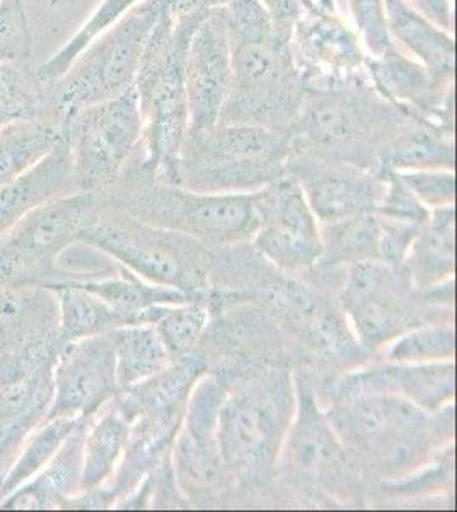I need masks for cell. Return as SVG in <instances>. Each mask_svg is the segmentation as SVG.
Returning <instances> with one entry per match:
<instances>
[{"label":"cell","instance_id":"cell-1","mask_svg":"<svg viewBox=\"0 0 457 512\" xmlns=\"http://www.w3.org/2000/svg\"><path fill=\"white\" fill-rule=\"evenodd\" d=\"M326 415L360 472L393 482L454 443V403L430 414L394 395L336 398Z\"/></svg>","mask_w":457,"mask_h":512},{"label":"cell","instance_id":"cell-2","mask_svg":"<svg viewBox=\"0 0 457 512\" xmlns=\"http://www.w3.org/2000/svg\"><path fill=\"white\" fill-rule=\"evenodd\" d=\"M296 414V379L289 367L263 364L226 383L217 417L220 456L234 487H265Z\"/></svg>","mask_w":457,"mask_h":512},{"label":"cell","instance_id":"cell-3","mask_svg":"<svg viewBox=\"0 0 457 512\" xmlns=\"http://www.w3.org/2000/svg\"><path fill=\"white\" fill-rule=\"evenodd\" d=\"M205 16L162 12L145 43L135 77L142 135L128 168L168 185H178V158L190 123L186 52L193 31Z\"/></svg>","mask_w":457,"mask_h":512},{"label":"cell","instance_id":"cell-4","mask_svg":"<svg viewBox=\"0 0 457 512\" xmlns=\"http://www.w3.org/2000/svg\"><path fill=\"white\" fill-rule=\"evenodd\" d=\"M415 120L384 98L371 81L307 89L290 130L292 154L330 159L376 171L384 147Z\"/></svg>","mask_w":457,"mask_h":512},{"label":"cell","instance_id":"cell-5","mask_svg":"<svg viewBox=\"0 0 457 512\" xmlns=\"http://www.w3.org/2000/svg\"><path fill=\"white\" fill-rule=\"evenodd\" d=\"M290 135L241 123L188 128L180 158L178 185L193 192L253 193L287 173Z\"/></svg>","mask_w":457,"mask_h":512},{"label":"cell","instance_id":"cell-6","mask_svg":"<svg viewBox=\"0 0 457 512\" xmlns=\"http://www.w3.org/2000/svg\"><path fill=\"white\" fill-rule=\"evenodd\" d=\"M111 188L116 207L166 231L185 234L200 243L231 246L253 238L258 229L256 192L203 193L168 185L125 168ZM113 204V202H111Z\"/></svg>","mask_w":457,"mask_h":512},{"label":"cell","instance_id":"cell-7","mask_svg":"<svg viewBox=\"0 0 457 512\" xmlns=\"http://www.w3.org/2000/svg\"><path fill=\"white\" fill-rule=\"evenodd\" d=\"M81 243L96 248L140 279L210 299L212 255L203 243L135 219L115 204L101 202Z\"/></svg>","mask_w":457,"mask_h":512},{"label":"cell","instance_id":"cell-8","mask_svg":"<svg viewBox=\"0 0 457 512\" xmlns=\"http://www.w3.org/2000/svg\"><path fill=\"white\" fill-rule=\"evenodd\" d=\"M161 14L156 0H142L96 36L64 76L45 84V117L64 123L84 106L134 88L145 43Z\"/></svg>","mask_w":457,"mask_h":512},{"label":"cell","instance_id":"cell-9","mask_svg":"<svg viewBox=\"0 0 457 512\" xmlns=\"http://www.w3.org/2000/svg\"><path fill=\"white\" fill-rule=\"evenodd\" d=\"M232 81L219 123H241L290 134L307 84L294 60L290 40L278 35L229 40Z\"/></svg>","mask_w":457,"mask_h":512},{"label":"cell","instance_id":"cell-10","mask_svg":"<svg viewBox=\"0 0 457 512\" xmlns=\"http://www.w3.org/2000/svg\"><path fill=\"white\" fill-rule=\"evenodd\" d=\"M101 193L74 192L28 212L0 238V289L21 291L57 282L60 256L98 216Z\"/></svg>","mask_w":457,"mask_h":512},{"label":"cell","instance_id":"cell-11","mask_svg":"<svg viewBox=\"0 0 457 512\" xmlns=\"http://www.w3.org/2000/svg\"><path fill=\"white\" fill-rule=\"evenodd\" d=\"M278 475L302 501L314 504L347 502L359 487V468L311 384L302 379H296V414L278 460Z\"/></svg>","mask_w":457,"mask_h":512},{"label":"cell","instance_id":"cell-12","mask_svg":"<svg viewBox=\"0 0 457 512\" xmlns=\"http://www.w3.org/2000/svg\"><path fill=\"white\" fill-rule=\"evenodd\" d=\"M76 192L103 193L120 180L142 135L135 88L98 105L84 106L62 123Z\"/></svg>","mask_w":457,"mask_h":512},{"label":"cell","instance_id":"cell-13","mask_svg":"<svg viewBox=\"0 0 457 512\" xmlns=\"http://www.w3.org/2000/svg\"><path fill=\"white\" fill-rule=\"evenodd\" d=\"M420 303L405 270L381 262L348 265L340 306L362 349H384L401 333L425 323Z\"/></svg>","mask_w":457,"mask_h":512},{"label":"cell","instance_id":"cell-14","mask_svg":"<svg viewBox=\"0 0 457 512\" xmlns=\"http://www.w3.org/2000/svg\"><path fill=\"white\" fill-rule=\"evenodd\" d=\"M224 391L226 383L217 374L207 373L198 379L174 437L171 465L185 499L193 502H212L234 487L220 456L217 437Z\"/></svg>","mask_w":457,"mask_h":512},{"label":"cell","instance_id":"cell-15","mask_svg":"<svg viewBox=\"0 0 457 512\" xmlns=\"http://www.w3.org/2000/svg\"><path fill=\"white\" fill-rule=\"evenodd\" d=\"M258 229L251 238L256 253L287 274H307L323 251L319 222L307 204L299 181L280 176L256 192Z\"/></svg>","mask_w":457,"mask_h":512},{"label":"cell","instance_id":"cell-16","mask_svg":"<svg viewBox=\"0 0 457 512\" xmlns=\"http://www.w3.org/2000/svg\"><path fill=\"white\" fill-rule=\"evenodd\" d=\"M272 274L256 286L260 301L285 328L299 337L307 349L330 361L352 362L364 354L342 311L318 292L297 279L272 267Z\"/></svg>","mask_w":457,"mask_h":512},{"label":"cell","instance_id":"cell-17","mask_svg":"<svg viewBox=\"0 0 457 512\" xmlns=\"http://www.w3.org/2000/svg\"><path fill=\"white\" fill-rule=\"evenodd\" d=\"M52 381V405L43 420L98 414L118 393L115 333L60 345Z\"/></svg>","mask_w":457,"mask_h":512},{"label":"cell","instance_id":"cell-18","mask_svg":"<svg viewBox=\"0 0 457 512\" xmlns=\"http://www.w3.org/2000/svg\"><path fill=\"white\" fill-rule=\"evenodd\" d=\"M290 48L307 89L371 81L359 36L338 14L307 11L294 26Z\"/></svg>","mask_w":457,"mask_h":512},{"label":"cell","instance_id":"cell-19","mask_svg":"<svg viewBox=\"0 0 457 512\" xmlns=\"http://www.w3.org/2000/svg\"><path fill=\"white\" fill-rule=\"evenodd\" d=\"M319 224L376 212L386 180L371 169L294 154L287 163Z\"/></svg>","mask_w":457,"mask_h":512},{"label":"cell","instance_id":"cell-20","mask_svg":"<svg viewBox=\"0 0 457 512\" xmlns=\"http://www.w3.org/2000/svg\"><path fill=\"white\" fill-rule=\"evenodd\" d=\"M231 81V43L219 9L209 12L198 23L186 52L188 128L205 130L219 123L220 110L226 103Z\"/></svg>","mask_w":457,"mask_h":512},{"label":"cell","instance_id":"cell-21","mask_svg":"<svg viewBox=\"0 0 457 512\" xmlns=\"http://www.w3.org/2000/svg\"><path fill=\"white\" fill-rule=\"evenodd\" d=\"M394 395L430 414L449 407L456 398V362H381L348 371L336 383V398Z\"/></svg>","mask_w":457,"mask_h":512},{"label":"cell","instance_id":"cell-22","mask_svg":"<svg viewBox=\"0 0 457 512\" xmlns=\"http://www.w3.org/2000/svg\"><path fill=\"white\" fill-rule=\"evenodd\" d=\"M372 86L394 105L425 122L454 132V88L440 86L418 60L393 43L377 59H367Z\"/></svg>","mask_w":457,"mask_h":512},{"label":"cell","instance_id":"cell-23","mask_svg":"<svg viewBox=\"0 0 457 512\" xmlns=\"http://www.w3.org/2000/svg\"><path fill=\"white\" fill-rule=\"evenodd\" d=\"M207 359L193 350L174 359L151 378L116 393L113 402L132 424L137 417L183 422L186 405L198 379L209 373Z\"/></svg>","mask_w":457,"mask_h":512},{"label":"cell","instance_id":"cell-24","mask_svg":"<svg viewBox=\"0 0 457 512\" xmlns=\"http://www.w3.org/2000/svg\"><path fill=\"white\" fill-rule=\"evenodd\" d=\"M76 192L69 144L62 137L47 158L16 180L0 185V238L48 200Z\"/></svg>","mask_w":457,"mask_h":512},{"label":"cell","instance_id":"cell-25","mask_svg":"<svg viewBox=\"0 0 457 512\" xmlns=\"http://www.w3.org/2000/svg\"><path fill=\"white\" fill-rule=\"evenodd\" d=\"M389 35L400 41L403 52L417 57L440 86L454 88L456 43L451 33L440 30L415 11L406 0H384Z\"/></svg>","mask_w":457,"mask_h":512},{"label":"cell","instance_id":"cell-26","mask_svg":"<svg viewBox=\"0 0 457 512\" xmlns=\"http://www.w3.org/2000/svg\"><path fill=\"white\" fill-rule=\"evenodd\" d=\"M93 417H84L70 432L53 460L43 468L40 477L24 483L6 499L0 509H50L62 507L64 502L81 494L82 449L87 427Z\"/></svg>","mask_w":457,"mask_h":512},{"label":"cell","instance_id":"cell-27","mask_svg":"<svg viewBox=\"0 0 457 512\" xmlns=\"http://www.w3.org/2000/svg\"><path fill=\"white\" fill-rule=\"evenodd\" d=\"M405 272L415 291L454 279L456 274V205L430 210L406 256Z\"/></svg>","mask_w":457,"mask_h":512},{"label":"cell","instance_id":"cell-28","mask_svg":"<svg viewBox=\"0 0 457 512\" xmlns=\"http://www.w3.org/2000/svg\"><path fill=\"white\" fill-rule=\"evenodd\" d=\"M456 168L454 132L415 120L406 125L377 159L376 173Z\"/></svg>","mask_w":457,"mask_h":512},{"label":"cell","instance_id":"cell-29","mask_svg":"<svg viewBox=\"0 0 457 512\" xmlns=\"http://www.w3.org/2000/svg\"><path fill=\"white\" fill-rule=\"evenodd\" d=\"M43 289L57 297L60 344L134 325L128 316L118 313L101 297L77 286L76 280H57Z\"/></svg>","mask_w":457,"mask_h":512},{"label":"cell","instance_id":"cell-30","mask_svg":"<svg viewBox=\"0 0 457 512\" xmlns=\"http://www.w3.org/2000/svg\"><path fill=\"white\" fill-rule=\"evenodd\" d=\"M130 434V422L111 400L94 415L82 449L81 494L105 487L120 465Z\"/></svg>","mask_w":457,"mask_h":512},{"label":"cell","instance_id":"cell-31","mask_svg":"<svg viewBox=\"0 0 457 512\" xmlns=\"http://www.w3.org/2000/svg\"><path fill=\"white\" fill-rule=\"evenodd\" d=\"M64 137L52 118H23L0 130V185L16 180L47 158Z\"/></svg>","mask_w":457,"mask_h":512},{"label":"cell","instance_id":"cell-32","mask_svg":"<svg viewBox=\"0 0 457 512\" xmlns=\"http://www.w3.org/2000/svg\"><path fill=\"white\" fill-rule=\"evenodd\" d=\"M323 251L316 268L348 267L353 263L379 262V219L376 212L319 224Z\"/></svg>","mask_w":457,"mask_h":512},{"label":"cell","instance_id":"cell-33","mask_svg":"<svg viewBox=\"0 0 457 512\" xmlns=\"http://www.w3.org/2000/svg\"><path fill=\"white\" fill-rule=\"evenodd\" d=\"M113 333L118 391L151 378L173 362L152 325L125 326Z\"/></svg>","mask_w":457,"mask_h":512},{"label":"cell","instance_id":"cell-34","mask_svg":"<svg viewBox=\"0 0 457 512\" xmlns=\"http://www.w3.org/2000/svg\"><path fill=\"white\" fill-rule=\"evenodd\" d=\"M81 420L69 417L43 420V424L28 437L18 460L14 461L9 472L0 478V501L31 478H35L36 473H40L53 460V456L62 448L65 439Z\"/></svg>","mask_w":457,"mask_h":512},{"label":"cell","instance_id":"cell-35","mask_svg":"<svg viewBox=\"0 0 457 512\" xmlns=\"http://www.w3.org/2000/svg\"><path fill=\"white\" fill-rule=\"evenodd\" d=\"M384 357L389 362L408 364L454 361L456 325L452 320H439L413 326L384 347Z\"/></svg>","mask_w":457,"mask_h":512},{"label":"cell","instance_id":"cell-36","mask_svg":"<svg viewBox=\"0 0 457 512\" xmlns=\"http://www.w3.org/2000/svg\"><path fill=\"white\" fill-rule=\"evenodd\" d=\"M36 117H45V84L36 69L28 62H0V130Z\"/></svg>","mask_w":457,"mask_h":512},{"label":"cell","instance_id":"cell-37","mask_svg":"<svg viewBox=\"0 0 457 512\" xmlns=\"http://www.w3.org/2000/svg\"><path fill=\"white\" fill-rule=\"evenodd\" d=\"M212 315V304L203 299L183 304H169L161 309L152 326L156 328L157 335L174 361L197 350L203 333L209 330Z\"/></svg>","mask_w":457,"mask_h":512},{"label":"cell","instance_id":"cell-38","mask_svg":"<svg viewBox=\"0 0 457 512\" xmlns=\"http://www.w3.org/2000/svg\"><path fill=\"white\" fill-rule=\"evenodd\" d=\"M142 0H101L98 9L93 12V16L82 24L81 30L72 36L64 47L60 48L52 59H48L45 64H41L36 69V76L40 77L43 84L57 81L58 77L64 76L72 62L86 50L87 45L101 35L103 31L108 30L111 24H115L122 18L125 12L130 11L132 7L140 4Z\"/></svg>","mask_w":457,"mask_h":512},{"label":"cell","instance_id":"cell-39","mask_svg":"<svg viewBox=\"0 0 457 512\" xmlns=\"http://www.w3.org/2000/svg\"><path fill=\"white\" fill-rule=\"evenodd\" d=\"M454 443L447 444L440 449L434 458L420 466L418 470L393 482H386L382 492L393 494L394 497H417V495H429L434 492H446L452 494L454 489Z\"/></svg>","mask_w":457,"mask_h":512},{"label":"cell","instance_id":"cell-40","mask_svg":"<svg viewBox=\"0 0 457 512\" xmlns=\"http://www.w3.org/2000/svg\"><path fill=\"white\" fill-rule=\"evenodd\" d=\"M348 6L367 57H381L394 43L389 35L384 0H348Z\"/></svg>","mask_w":457,"mask_h":512},{"label":"cell","instance_id":"cell-41","mask_svg":"<svg viewBox=\"0 0 457 512\" xmlns=\"http://www.w3.org/2000/svg\"><path fill=\"white\" fill-rule=\"evenodd\" d=\"M31 48L23 0H4L0 4V62H28Z\"/></svg>","mask_w":457,"mask_h":512},{"label":"cell","instance_id":"cell-42","mask_svg":"<svg viewBox=\"0 0 457 512\" xmlns=\"http://www.w3.org/2000/svg\"><path fill=\"white\" fill-rule=\"evenodd\" d=\"M427 209L456 205V173L449 169H422L396 173Z\"/></svg>","mask_w":457,"mask_h":512},{"label":"cell","instance_id":"cell-43","mask_svg":"<svg viewBox=\"0 0 457 512\" xmlns=\"http://www.w3.org/2000/svg\"><path fill=\"white\" fill-rule=\"evenodd\" d=\"M379 175H384L386 187H384L381 202L377 205V216L394 219V221L411 222V224H418V226H423L425 222L429 221L430 209H427L408 190V187L394 171H386V173H379Z\"/></svg>","mask_w":457,"mask_h":512},{"label":"cell","instance_id":"cell-44","mask_svg":"<svg viewBox=\"0 0 457 512\" xmlns=\"http://www.w3.org/2000/svg\"><path fill=\"white\" fill-rule=\"evenodd\" d=\"M377 216V214H376ZM379 219V262L388 265L393 270H405L406 256L410 253L413 241L423 226L411 224V222L394 221L386 217L377 216Z\"/></svg>","mask_w":457,"mask_h":512},{"label":"cell","instance_id":"cell-45","mask_svg":"<svg viewBox=\"0 0 457 512\" xmlns=\"http://www.w3.org/2000/svg\"><path fill=\"white\" fill-rule=\"evenodd\" d=\"M278 35L290 40L297 21L307 12V0H261Z\"/></svg>","mask_w":457,"mask_h":512},{"label":"cell","instance_id":"cell-46","mask_svg":"<svg viewBox=\"0 0 457 512\" xmlns=\"http://www.w3.org/2000/svg\"><path fill=\"white\" fill-rule=\"evenodd\" d=\"M231 0H156L161 12L171 16H205L226 7Z\"/></svg>","mask_w":457,"mask_h":512},{"label":"cell","instance_id":"cell-47","mask_svg":"<svg viewBox=\"0 0 457 512\" xmlns=\"http://www.w3.org/2000/svg\"><path fill=\"white\" fill-rule=\"evenodd\" d=\"M19 311L18 304L14 303L11 292L0 289V318H9Z\"/></svg>","mask_w":457,"mask_h":512},{"label":"cell","instance_id":"cell-48","mask_svg":"<svg viewBox=\"0 0 457 512\" xmlns=\"http://www.w3.org/2000/svg\"><path fill=\"white\" fill-rule=\"evenodd\" d=\"M2 2H4V0H0V4H2Z\"/></svg>","mask_w":457,"mask_h":512}]
</instances>
